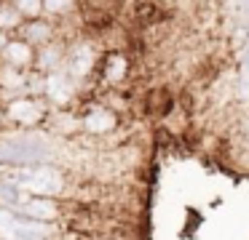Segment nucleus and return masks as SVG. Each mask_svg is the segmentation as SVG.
Listing matches in <instances>:
<instances>
[{"mask_svg":"<svg viewBox=\"0 0 249 240\" xmlns=\"http://www.w3.org/2000/svg\"><path fill=\"white\" fill-rule=\"evenodd\" d=\"M51 147L38 136H3L0 139V168H27L43 165Z\"/></svg>","mask_w":249,"mask_h":240,"instance_id":"1","label":"nucleus"},{"mask_svg":"<svg viewBox=\"0 0 249 240\" xmlns=\"http://www.w3.org/2000/svg\"><path fill=\"white\" fill-rule=\"evenodd\" d=\"M54 229L43 222L24 219L14 211H0V238L3 240H51Z\"/></svg>","mask_w":249,"mask_h":240,"instance_id":"2","label":"nucleus"},{"mask_svg":"<svg viewBox=\"0 0 249 240\" xmlns=\"http://www.w3.org/2000/svg\"><path fill=\"white\" fill-rule=\"evenodd\" d=\"M6 117L17 126H38L46 117V104L38 101L35 96H24V99H14L6 107Z\"/></svg>","mask_w":249,"mask_h":240,"instance_id":"3","label":"nucleus"},{"mask_svg":"<svg viewBox=\"0 0 249 240\" xmlns=\"http://www.w3.org/2000/svg\"><path fill=\"white\" fill-rule=\"evenodd\" d=\"M0 56H3V64H8V67L14 69H22L27 67V64L35 62V51L30 43H24L22 37H14V40H6L3 43V48H0Z\"/></svg>","mask_w":249,"mask_h":240,"instance_id":"4","label":"nucleus"},{"mask_svg":"<svg viewBox=\"0 0 249 240\" xmlns=\"http://www.w3.org/2000/svg\"><path fill=\"white\" fill-rule=\"evenodd\" d=\"M72 78H67V75L62 72H49L43 78V91L46 96H49L54 104H67V101L72 99Z\"/></svg>","mask_w":249,"mask_h":240,"instance_id":"5","label":"nucleus"},{"mask_svg":"<svg viewBox=\"0 0 249 240\" xmlns=\"http://www.w3.org/2000/svg\"><path fill=\"white\" fill-rule=\"evenodd\" d=\"M94 67V51L89 43H81V46H75L70 51V56H67V72H70V78H86L89 72H91Z\"/></svg>","mask_w":249,"mask_h":240,"instance_id":"6","label":"nucleus"},{"mask_svg":"<svg viewBox=\"0 0 249 240\" xmlns=\"http://www.w3.org/2000/svg\"><path fill=\"white\" fill-rule=\"evenodd\" d=\"M83 128L91 133H105L110 128H115V115L110 110H105V107H97V110H91L83 117Z\"/></svg>","mask_w":249,"mask_h":240,"instance_id":"7","label":"nucleus"},{"mask_svg":"<svg viewBox=\"0 0 249 240\" xmlns=\"http://www.w3.org/2000/svg\"><path fill=\"white\" fill-rule=\"evenodd\" d=\"M54 35V30H51V24L46 19H30L27 24H24V43H30V46H35V43H49V37Z\"/></svg>","mask_w":249,"mask_h":240,"instance_id":"8","label":"nucleus"},{"mask_svg":"<svg viewBox=\"0 0 249 240\" xmlns=\"http://www.w3.org/2000/svg\"><path fill=\"white\" fill-rule=\"evenodd\" d=\"M126 56H121V53H110L107 59H105V78L110 80V83H118V80L126 78Z\"/></svg>","mask_w":249,"mask_h":240,"instance_id":"9","label":"nucleus"},{"mask_svg":"<svg viewBox=\"0 0 249 240\" xmlns=\"http://www.w3.org/2000/svg\"><path fill=\"white\" fill-rule=\"evenodd\" d=\"M24 85H27V78L19 69L8 67V64L0 69V88H24Z\"/></svg>","mask_w":249,"mask_h":240,"instance_id":"10","label":"nucleus"},{"mask_svg":"<svg viewBox=\"0 0 249 240\" xmlns=\"http://www.w3.org/2000/svg\"><path fill=\"white\" fill-rule=\"evenodd\" d=\"M11 5H14V8H17L22 16H27V19H38L40 11H43L40 0H11Z\"/></svg>","mask_w":249,"mask_h":240,"instance_id":"11","label":"nucleus"},{"mask_svg":"<svg viewBox=\"0 0 249 240\" xmlns=\"http://www.w3.org/2000/svg\"><path fill=\"white\" fill-rule=\"evenodd\" d=\"M19 24H22V14H19L11 3L3 5V8H0V30H6V27L11 30V27H19Z\"/></svg>","mask_w":249,"mask_h":240,"instance_id":"12","label":"nucleus"},{"mask_svg":"<svg viewBox=\"0 0 249 240\" xmlns=\"http://www.w3.org/2000/svg\"><path fill=\"white\" fill-rule=\"evenodd\" d=\"M59 62H62V51L56 46H46L43 48V53H40V59H38V67H43V69H54V67H59Z\"/></svg>","mask_w":249,"mask_h":240,"instance_id":"13","label":"nucleus"},{"mask_svg":"<svg viewBox=\"0 0 249 240\" xmlns=\"http://www.w3.org/2000/svg\"><path fill=\"white\" fill-rule=\"evenodd\" d=\"M43 11H49L51 16H62L67 11H72V0H40Z\"/></svg>","mask_w":249,"mask_h":240,"instance_id":"14","label":"nucleus"},{"mask_svg":"<svg viewBox=\"0 0 249 240\" xmlns=\"http://www.w3.org/2000/svg\"><path fill=\"white\" fill-rule=\"evenodd\" d=\"M247 83H249V59H247Z\"/></svg>","mask_w":249,"mask_h":240,"instance_id":"15","label":"nucleus"},{"mask_svg":"<svg viewBox=\"0 0 249 240\" xmlns=\"http://www.w3.org/2000/svg\"><path fill=\"white\" fill-rule=\"evenodd\" d=\"M0 117H3V112H0Z\"/></svg>","mask_w":249,"mask_h":240,"instance_id":"16","label":"nucleus"},{"mask_svg":"<svg viewBox=\"0 0 249 240\" xmlns=\"http://www.w3.org/2000/svg\"><path fill=\"white\" fill-rule=\"evenodd\" d=\"M247 3H249V0H247Z\"/></svg>","mask_w":249,"mask_h":240,"instance_id":"17","label":"nucleus"}]
</instances>
